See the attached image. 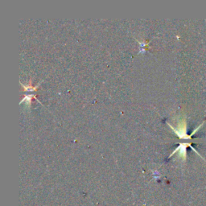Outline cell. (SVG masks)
I'll return each instance as SVG.
<instances>
[{
    "mask_svg": "<svg viewBox=\"0 0 206 206\" xmlns=\"http://www.w3.org/2000/svg\"><path fill=\"white\" fill-rule=\"evenodd\" d=\"M32 97L35 98L37 101H39V100L36 98V97H35V95H33V94H28V95L24 96V97H23V99H22V101H20V104H22L23 101H26V105H27L28 107H30V105H31V99H32Z\"/></svg>",
    "mask_w": 206,
    "mask_h": 206,
    "instance_id": "2",
    "label": "cell"
},
{
    "mask_svg": "<svg viewBox=\"0 0 206 206\" xmlns=\"http://www.w3.org/2000/svg\"><path fill=\"white\" fill-rule=\"evenodd\" d=\"M188 144H185V143H182L179 145V148H177L176 149H175L174 152H172V154H171V156H170V157H171V156H173L174 154H175V152H177V151H179V156H181L183 159H185L186 158V147Z\"/></svg>",
    "mask_w": 206,
    "mask_h": 206,
    "instance_id": "1",
    "label": "cell"
},
{
    "mask_svg": "<svg viewBox=\"0 0 206 206\" xmlns=\"http://www.w3.org/2000/svg\"><path fill=\"white\" fill-rule=\"evenodd\" d=\"M40 83H41V82H39V83L38 84V85H37V86H31V85H28V86H24L23 84H22V83L20 82L21 86H23V88H24V90H25V91H35V90H36V89H37V88L39 87V85H40Z\"/></svg>",
    "mask_w": 206,
    "mask_h": 206,
    "instance_id": "3",
    "label": "cell"
}]
</instances>
